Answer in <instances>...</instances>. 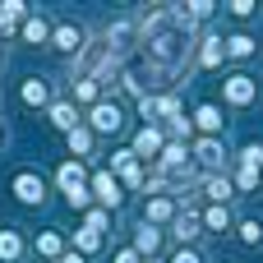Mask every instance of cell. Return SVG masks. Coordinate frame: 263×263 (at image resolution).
I'll return each instance as SVG.
<instances>
[{
	"label": "cell",
	"instance_id": "24",
	"mask_svg": "<svg viewBox=\"0 0 263 263\" xmlns=\"http://www.w3.org/2000/svg\"><path fill=\"white\" fill-rule=\"evenodd\" d=\"M227 194H231V185H227V180H217V176H213V180H208V199H217V203H222V199H227Z\"/></svg>",
	"mask_w": 263,
	"mask_h": 263
},
{
	"label": "cell",
	"instance_id": "9",
	"mask_svg": "<svg viewBox=\"0 0 263 263\" xmlns=\"http://www.w3.org/2000/svg\"><path fill=\"white\" fill-rule=\"evenodd\" d=\"M203 227H208V231H227V227H231V213H227V203L208 208V213H203Z\"/></svg>",
	"mask_w": 263,
	"mask_h": 263
},
{
	"label": "cell",
	"instance_id": "12",
	"mask_svg": "<svg viewBox=\"0 0 263 263\" xmlns=\"http://www.w3.org/2000/svg\"><path fill=\"white\" fill-rule=\"evenodd\" d=\"M18 254H23L18 231H0V259H18Z\"/></svg>",
	"mask_w": 263,
	"mask_h": 263
},
{
	"label": "cell",
	"instance_id": "30",
	"mask_svg": "<svg viewBox=\"0 0 263 263\" xmlns=\"http://www.w3.org/2000/svg\"><path fill=\"white\" fill-rule=\"evenodd\" d=\"M116 263H139V250H120V254H116Z\"/></svg>",
	"mask_w": 263,
	"mask_h": 263
},
{
	"label": "cell",
	"instance_id": "14",
	"mask_svg": "<svg viewBox=\"0 0 263 263\" xmlns=\"http://www.w3.org/2000/svg\"><path fill=\"white\" fill-rule=\"evenodd\" d=\"M23 102H28V106H42V102H46V83H42V79H28V83H23Z\"/></svg>",
	"mask_w": 263,
	"mask_h": 263
},
{
	"label": "cell",
	"instance_id": "26",
	"mask_svg": "<svg viewBox=\"0 0 263 263\" xmlns=\"http://www.w3.org/2000/svg\"><path fill=\"white\" fill-rule=\"evenodd\" d=\"M185 9H190V18H208V14H213L208 0H194V5H185Z\"/></svg>",
	"mask_w": 263,
	"mask_h": 263
},
{
	"label": "cell",
	"instance_id": "22",
	"mask_svg": "<svg viewBox=\"0 0 263 263\" xmlns=\"http://www.w3.org/2000/svg\"><path fill=\"white\" fill-rule=\"evenodd\" d=\"M153 250H157V231L143 227V231H139V254H153Z\"/></svg>",
	"mask_w": 263,
	"mask_h": 263
},
{
	"label": "cell",
	"instance_id": "7",
	"mask_svg": "<svg viewBox=\"0 0 263 263\" xmlns=\"http://www.w3.org/2000/svg\"><path fill=\"white\" fill-rule=\"evenodd\" d=\"M51 125H55V129H65V134H69V129H79V125H74V102H55V106H51Z\"/></svg>",
	"mask_w": 263,
	"mask_h": 263
},
{
	"label": "cell",
	"instance_id": "23",
	"mask_svg": "<svg viewBox=\"0 0 263 263\" xmlns=\"http://www.w3.org/2000/svg\"><path fill=\"white\" fill-rule=\"evenodd\" d=\"M0 9H5V18H9V23H14V18H23V14H28V5H23V0H5V5H0Z\"/></svg>",
	"mask_w": 263,
	"mask_h": 263
},
{
	"label": "cell",
	"instance_id": "11",
	"mask_svg": "<svg viewBox=\"0 0 263 263\" xmlns=\"http://www.w3.org/2000/svg\"><path fill=\"white\" fill-rule=\"evenodd\" d=\"M60 185H65V194L79 190V185H83V166H79V162H65V166H60Z\"/></svg>",
	"mask_w": 263,
	"mask_h": 263
},
{
	"label": "cell",
	"instance_id": "13",
	"mask_svg": "<svg viewBox=\"0 0 263 263\" xmlns=\"http://www.w3.org/2000/svg\"><path fill=\"white\" fill-rule=\"evenodd\" d=\"M254 51H259L254 37H231V42H227V55H240V60H245V55H254Z\"/></svg>",
	"mask_w": 263,
	"mask_h": 263
},
{
	"label": "cell",
	"instance_id": "15",
	"mask_svg": "<svg viewBox=\"0 0 263 263\" xmlns=\"http://www.w3.org/2000/svg\"><path fill=\"white\" fill-rule=\"evenodd\" d=\"M194 120H199L208 134H217V129H222V111H217V106H199V116H194Z\"/></svg>",
	"mask_w": 263,
	"mask_h": 263
},
{
	"label": "cell",
	"instance_id": "19",
	"mask_svg": "<svg viewBox=\"0 0 263 263\" xmlns=\"http://www.w3.org/2000/svg\"><path fill=\"white\" fill-rule=\"evenodd\" d=\"M171 213H176V208H171V199H153V203H148V217H153V222H166Z\"/></svg>",
	"mask_w": 263,
	"mask_h": 263
},
{
	"label": "cell",
	"instance_id": "8",
	"mask_svg": "<svg viewBox=\"0 0 263 263\" xmlns=\"http://www.w3.org/2000/svg\"><path fill=\"white\" fill-rule=\"evenodd\" d=\"M194 153H199V162H203V166H222V143H217V139H203Z\"/></svg>",
	"mask_w": 263,
	"mask_h": 263
},
{
	"label": "cell",
	"instance_id": "32",
	"mask_svg": "<svg viewBox=\"0 0 263 263\" xmlns=\"http://www.w3.org/2000/svg\"><path fill=\"white\" fill-rule=\"evenodd\" d=\"M65 263H83V254H65Z\"/></svg>",
	"mask_w": 263,
	"mask_h": 263
},
{
	"label": "cell",
	"instance_id": "25",
	"mask_svg": "<svg viewBox=\"0 0 263 263\" xmlns=\"http://www.w3.org/2000/svg\"><path fill=\"white\" fill-rule=\"evenodd\" d=\"M74 240H79V250H97V245H102V236H97V231H88V227H83Z\"/></svg>",
	"mask_w": 263,
	"mask_h": 263
},
{
	"label": "cell",
	"instance_id": "1",
	"mask_svg": "<svg viewBox=\"0 0 263 263\" xmlns=\"http://www.w3.org/2000/svg\"><path fill=\"white\" fill-rule=\"evenodd\" d=\"M222 92H227V102H231V106H250V102L259 97V83H254L250 74H231V79L222 83Z\"/></svg>",
	"mask_w": 263,
	"mask_h": 263
},
{
	"label": "cell",
	"instance_id": "18",
	"mask_svg": "<svg viewBox=\"0 0 263 263\" xmlns=\"http://www.w3.org/2000/svg\"><path fill=\"white\" fill-rule=\"evenodd\" d=\"M97 97V79H79L74 83V102H92Z\"/></svg>",
	"mask_w": 263,
	"mask_h": 263
},
{
	"label": "cell",
	"instance_id": "20",
	"mask_svg": "<svg viewBox=\"0 0 263 263\" xmlns=\"http://www.w3.org/2000/svg\"><path fill=\"white\" fill-rule=\"evenodd\" d=\"M37 250H42V254H60V236H55V231H42V236H37Z\"/></svg>",
	"mask_w": 263,
	"mask_h": 263
},
{
	"label": "cell",
	"instance_id": "31",
	"mask_svg": "<svg viewBox=\"0 0 263 263\" xmlns=\"http://www.w3.org/2000/svg\"><path fill=\"white\" fill-rule=\"evenodd\" d=\"M176 263H199V254H194V250H180V254H176Z\"/></svg>",
	"mask_w": 263,
	"mask_h": 263
},
{
	"label": "cell",
	"instance_id": "27",
	"mask_svg": "<svg viewBox=\"0 0 263 263\" xmlns=\"http://www.w3.org/2000/svg\"><path fill=\"white\" fill-rule=\"evenodd\" d=\"M65 199H69V203H74V208H83V203H88V185H79V190H69V194H65Z\"/></svg>",
	"mask_w": 263,
	"mask_h": 263
},
{
	"label": "cell",
	"instance_id": "2",
	"mask_svg": "<svg viewBox=\"0 0 263 263\" xmlns=\"http://www.w3.org/2000/svg\"><path fill=\"white\" fill-rule=\"evenodd\" d=\"M92 129L116 134V129H120V106H116V102H97V106H92Z\"/></svg>",
	"mask_w": 263,
	"mask_h": 263
},
{
	"label": "cell",
	"instance_id": "16",
	"mask_svg": "<svg viewBox=\"0 0 263 263\" xmlns=\"http://www.w3.org/2000/svg\"><path fill=\"white\" fill-rule=\"evenodd\" d=\"M23 37H28V42H46V18H42V14L28 18V23H23Z\"/></svg>",
	"mask_w": 263,
	"mask_h": 263
},
{
	"label": "cell",
	"instance_id": "4",
	"mask_svg": "<svg viewBox=\"0 0 263 263\" xmlns=\"http://www.w3.org/2000/svg\"><path fill=\"white\" fill-rule=\"evenodd\" d=\"M92 190H97V199H102L106 208H116V203H120V185H116L106 171H97V176H92Z\"/></svg>",
	"mask_w": 263,
	"mask_h": 263
},
{
	"label": "cell",
	"instance_id": "17",
	"mask_svg": "<svg viewBox=\"0 0 263 263\" xmlns=\"http://www.w3.org/2000/svg\"><path fill=\"white\" fill-rule=\"evenodd\" d=\"M65 139H69V153H88V148H92V134H88V129H69Z\"/></svg>",
	"mask_w": 263,
	"mask_h": 263
},
{
	"label": "cell",
	"instance_id": "6",
	"mask_svg": "<svg viewBox=\"0 0 263 263\" xmlns=\"http://www.w3.org/2000/svg\"><path fill=\"white\" fill-rule=\"evenodd\" d=\"M157 148H162V134L157 129H139L134 134V157H153Z\"/></svg>",
	"mask_w": 263,
	"mask_h": 263
},
{
	"label": "cell",
	"instance_id": "21",
	"mask_svg": "<svg viewBox=\"0 0 263 263\" xmlns=\"http://www.w3.org/2000/svg\"><path fill=\"white\" fill-rule=\"evenodd\" d=\"M240 240H245V245H259L263 240V222H245V227H240Z\"/></svg>",
	"mask_w": 263,
	"mask_h": 263
},
{
	"label": "cell",
	"instance_id": "28",
	"mask_svg": "<svg viewBox=\"0 0 263 263\" xmlns=\"http://www.w3.org/2000/svg\"><path fill=\"white\" fill-rule=\"evenodd\" d=\"M254 9H259V5H250V0H236V5H231V14H240V18H250Z\"/></svg>",
	"mask_w": 263,
	"mask_h": 263
},
{
	"label": "cell",
	"instance_id": "3",
	"mask_svg": "<svg viewBox=\"0 0 263 263\" xmlns=\"http://www.w3.org/2000/svg\"><path fill=\"white\" fill-rule=\"evenodd\" d=\"M14 194H18L23 203H42V199H46V185H42V176H32V171H23V176L14 180Z\"/></svg>",
	"mask_w": 263,
	"mask_h": 263
},
{
	"label": "cell",
	"instance_id": "10",
	"mask_svg": "<svg viewBox=\"0 0 263 263\" xmlns=\"http://www.w3.org/2000/svg\"><path fill=\"white\" fill-rule=\"evenodd\" d=\"M222 55H227V46H222V37H208V42H203V51H199V65H217Z\"/></svg>",
	"mask_w": 263,
	"mask_h": 263
},
{
	"label": "cell",
	"instance_id": "5",
	"mask_svg": "<svg viewBox=\"0 0 263 263\" xmlns=\"http://www.w3.org/2000/svg\"><path fill=\"white\" fill-rule=\"evenodd\" d=\"M79 46H83V32L74 23H60L55 28V51H79Z\"/></svg>",
	"mask_w": 263,
	"mask_h": 263
},
{
	"label": "cell",
	"instance_id": "29",
	"mask_svg": "<svg viewBox=\"0 0 263 263\" xmlns=\"http://www.w3.org/2000/svg\"><path fill=\"white\" fill-rule=\"evenodd\" d=\"M254 185H259V171L245 166V171H240V190H254Z\"/></svg>",
	"mask_w": 263,
	"mask_h": 263
}]
</instances>
